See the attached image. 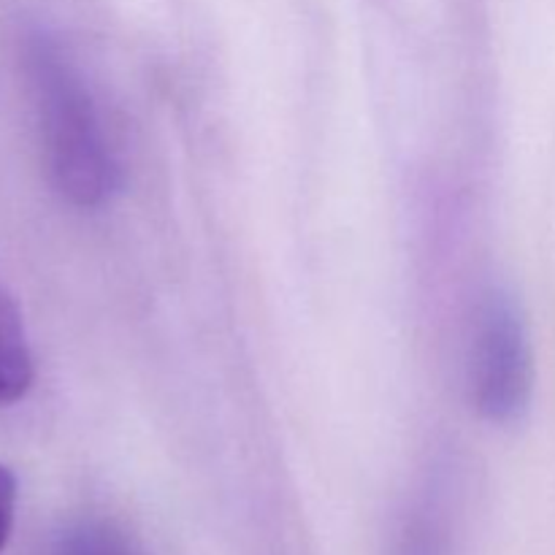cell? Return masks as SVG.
<instances>
[{
	"label": "cell",
	"instance_id": "1",
	"mask_svg": "<svg viewBox=\"0 0 555 555\" xmlns=\"http://www.w3.org/2000/svg\"><path fill=\"white\" fill-rule=\"evenodd\" d=\"M25 68L54 188L81 209L103 206L117 193L119 166L87 79L49 36L27 41Z\"/></svg>",
	"mask_w": 555,
	"mask_h": 555
},
{
	"label": "cell",
	"instance_id": "2",
	"mask_svg": "<svg viewBox=\"0 0 555 555\" xmlns=\"http://www.w3.org/2000/svg\"><path fill=\"white\" fill-rule=\"evenodd\" d=\"M475 410L496 426L518 423L534 393V356L520 304L504 287H491L477 309L469 356Z\"/></svg>",
	"mask_w": 555,
	"mask_h": 555
},
{
	"label": "cell",
	"instance_id": "3",
	"mask_svg": "<svg viewBox=\"0 0 555 555\" xmlns=\"http://www.w3.org/2000/svg\"><path fill=\"white\" fill-rule=\"evenodd\" d=\"M36 379L30 339L14 298L0 287V406L25 399Z\"/></svg>",
	"mask_w": 555,
	"mask_h": 555
},
{
	"label": "cell",
	"instance_id": "4",
	"mask_svg": "<svg viewBox=\"0 0 555 555\" xmlns=\"http://www.w3.org/2000/svg\"><path fill=\"white\" fill-rule=\"evenodd\" d=\"M57 555H139V551L114 526L87 524L65 537Z\"/></svg>",
	"mask_w": 555,
	"mask_h": 555
},
{
	"label": "cell",
	"instance_id": "5",
	"mask_svg": "<svg viewBox=\"0 0 555 555\" xmlns=\"http://www.w3.org/2000/svg\"><path fill=\"white\" fill-rule=\"evenodd\" d=\"M16 496H20V488H16L14 472L0 464V553L5 551L11 531H14Z\"/></svg>",
	"mask_w": 555,
	"mask_h": 555
}]
</instances>
